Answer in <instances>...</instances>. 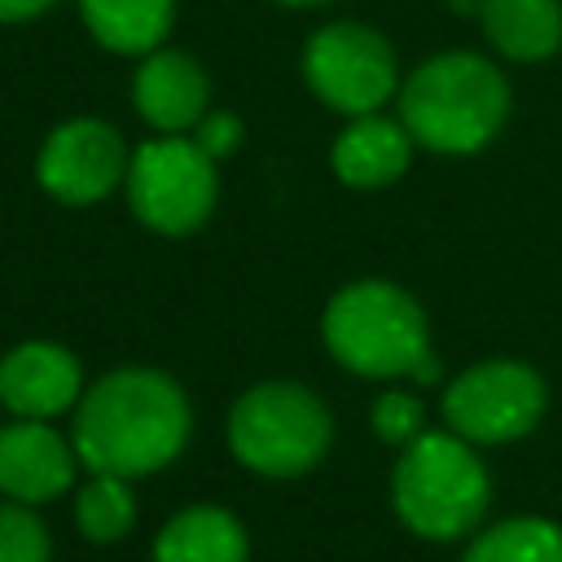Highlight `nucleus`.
I'll return each instance as SVG.
<instances>
[{
  "instance_id": "9d476101",
  "label": "nucleus",
  "mask_w": 562,
  "mask_h": 562,
  "mask_svg": "<svg viewBox=\"0 0 562 562\" xmlns=\"http://www.w3.org/2000/svg\"><path fill=\"white\" fill-rule=\"evenodd\" d=\"M83 395V369L61 342H18L0 360V404L13 417L48 422L66 408H75Z\"/></svg>"
},
{
  "instance_id": "aec40b11",
  "label": "nucleus",
  "mask_w": 562,
  "mask_h": 562,
  "mask_svg": "<svg viewBox=\"0 0 562 562\" xmlns=\"http://www.w3.org/2000/svg\"><path fill=\"white\" fill-rule=\"evenodd\" d=\"M373 430L382 443H395V448H408L422 430H426V413H422V400L408 395V391H382L373 400V413H369Z\"/></svg>"
},
{
  "instance_id": "6ab92c4d",
  "label": "nucleus",
  "mask_w": 562,
  "mask_h": 562,
  "mask_svg": "<svg viewBox=\"0 0 562 562\" xmlns=\"http://www.w3.org/2000/svg\"><path fill=\"white\" fill-rule=\"evenodd\" d=\"M0 562H48V531L18 501L0 505Z\"/></svg>"
},
{
  "instance_id": "423d86ee",
  "label": "nucleus",
  "mask_w": 562,
  "mask_h": 562,
  "mask_svg": "<svg viewBox=\"0 0 562 562\" xmlns=\"http://www.w3.org/2000/svg\"><path fill=\"white\" fill-rule=\"evenodd\" d=\"M123 184H127V202L136 220L162 237H184L202 228L220 198L215 158H206L193 145V136L140 140L132 149Z\"/></svg>"
},
{
  "instance_id": "7ed1b4c3",
  "label": "nucleus",
  "mask_w": 562,
  "mask_h": 562,
  "mask_svg": "<svg viewBox=\"0 0 562 562\" xmlns=\"http://www.w3.org/2000/svg\"><path fill=\"white\" fill-rule=\"evenodd\" d=\"M329 356L360 378H413L435 382L439 360L430 351V325L413 294L382 277L342 285L321 316Z\"/></svg>"
},
{
  "instance_id": "0eeeda50",
  "label": "nucleus",
  "mask_w": 562,
  "mask_h": 562,
  "mask_svg": "<svg viewBox=\"0 0 562 562\" xmlns=\"http://www.w3.org/2000/svg\"><path fill=\"white\" fill-rule=\"evenodd\" d=\"M307 88L338 114H378L400 92V66L382 31L364 22H329L303 44Z\"/></svg>"
},
{
  "instance_id": "f03ea898",
  "label": "nucleus",
  "mask_w": 562,
  "mask_h": 562,
  "mask_svg": "<svg viewBox=\"0 0 562 562\" xmlns=\"http://www.w3.org/2000/svg\"><path fill=\"white\" fill-rule=\"evenodd\" d=\"M413 145L435 154H474L509 119V83L479 53H435L395 92Z\"/></svg>"
},
{
  "instance_id": "20e7f679",
  "label": "nucleus",
  "mask_w": 562,
  "mask_h": 562,
  "mask_svg": "<svg viewBox=\"0 0 562 562\" xmlns=\"http://www.w3.org/2000/svg\"><path fill=\"white\" fill-rule=\"evenodd\" d=\"M492 483L474 443L452 430H422L395 461L391 501L408 531L426 540L465 536L487 509Z\"/></svg>"
},
{
  "instance_id": "5701e85b",
  "label": "nucleus",
  "mask_w": 562,
  "mask_h": 562,
  "mask_svg": "<svg viewBox=\"0 0 562 562\" xmlns=\"http://www.w3.org/2000/svg\"><path fill=\"white\" fill-rule=\"evenodd\" d=\"M277 4H285V9H316V4H329V0H277Z\"/></svg>"
},
{
  "instance_id": "ddd939ff",
  "label": "nucleus",
  "mask_w": 562,
  "mask_h": 562,
  "mask_svg": "<svg viewBox=\"0 0 562 562\" xmlns=\"http://www.w3.org/2000/svg\"><path fill=\"white\" fill-rule=\"evenodd\" d=\"M408 158H413V136L404 132L400 119L386 114L351 119L329 149V167L347 189H382L404 176Z\"/></svg>"
},
{
  "instance_id": "39448f33",
  "label": "nucleus",
  "mask_w": 562,
  "mask_h": 562,
  "mask_svg": "<svg viewBox=\"0 0 562 562\" xmlns=\"http://www.w3.org/2000/svg\"><path fill=\"white\" fill-rule=\"evenodd\" d=\"M334 439L329 408L299 382H259L228 413L233 457L268 479L307 474Z\"/></svg>"
},
{
  "instance_id": "4be33fe9",
  "label": "nucleus",
  "mask_w": 562,
  "mask_h": 562,
  "mask_svg": "<svg viewBox=\"0 0 562 562\" xmlns=\"http://www.w3.org/2000/svg\"><path fill=\"white\" fill-rule=\"evenodd\" d=\"M53 0H0V22H26V18H40Z\"/></svg>"
},
{
  "instance_id": "2eb2a0df",
  "label": "nucleus",
  "mask_w": 562,
  "mask_h": 562,
  "mask_svg": "<svg viewBox=\"0 0 562 562\" xmlns=\"http://www.w3.org/2000/svg\"><path fill=\"white\" fill-rule=\"evenodd\" d=\"M154 562H246V531L220 505H189L158 531Z\"/></svg>"
},
{
  "instance_id": "f8f14e48",
  "label": "nucleus",
  "mask_w": 562,
  "mask_h": 562,
  "mask_svg": "<svg viewBox=\"0 0 562 562\" xmlns=\"http://www.w3.org/2000/svg\"><path fill=\"white\" fill-rule=\"evenodd\" d=\"M79 452L48 422L18 417L0 430V492L18 505H40L75 483Z\"/></svg>"
},
{
  "instance_id": "412c9836",
  "label": "nucleus",
  "mask_w": 562,
  "mask_h": 562,
  "mask_svg": "<svg viewBox=\"0 0 562 562\" xmlns=\"http://www.w3.org/2000/svg\"><path fill=\"white\" fill-rule=\"evenodd\" d=\"M189 136H193V145H198L206 158H215V162H220V158L237 154V145H241L246 127H241V119H237V114H228V110H206Z\"/></svg>"
},
{
  "instance_id": "a211bd4d",
  "label": "nucleus",
  "mask_w": 562,
  "mask_h": 562,
  "mask_svg": "<svg viewBox=\"0 0 562 562\" xmlns=\"http://www.w3.org/2000/svg\"><path fill=\"white\" fill-rule=\"evenodd\" d=\"M136 522V496L119 474H92L75 496V527L92 544H114Z\"/></svg>"
},
{
  "instance_id": "6e6552de",
  "label": "nucleus",
  "mask_w": 562,
  "mask_h": 562,
  "mask_svg": "<svg viewBox=\"0 0 562 562\" xmlns=\"http://www.w3.org/2000/svg\"><path fill=\"white\" fill-rule=\"evenodd\" d=\"M544 417V378L522 360H483L448 382L443 422L465 443L522 439Z\"/></svg>"
},
{
  "instance_id": "f257e3e1",
  "label": "nucleus",
  "mask_w": 562,
  "mask_h": 562,
  "mask_svg": "<svg viewBox=\"0 0 562 562\" xmlns=\"http://www.w3.org/2000/svg\"><path fill=\"white\" fill-rule=\"evenodd\" d=\"M189 400L158 369H114L75 404V452L92 474L140 479L171 465L189 439Z\"/></svg>"
},
{
  "instance_id": "f3484780",
  "label": "nucleus",
  "mask_w": 562,
  "mask_h": 562,
  "mask_svg": "<svg viewBox=\"0 0 562 562\" xmlns=\"http://www.w3.org/2000/svg\"><path fill=\"white\" fill-rule=\"evenodd\" d=\"M461 562H562V527L549 518H505L487 527Z\"/></svg>"
},
{
  "instance_id": "9b49d317",
  "label": "nucleus",
  "mask_w": 562,
  "mask_h": 562,
  "mask_svg": "<svg viewBox=\"0 0 562 562\" xmlns=\"http://www.w3.org/2000/svg\"><path fill=\"white\" fill-rule=\"evenodd\" d=\"M132 105L158 136H189L211 105L206 70L176 48H154L132 75Z\"/></svg>"
},
{
  "instance_id": "1a4fd4ad",
  "label": "nucleus",
  "mask_w": 562,
  "mask_h": 562,
  "mask_svg": "<svg viewBox=\"0 0 562 562\" xmlns=\"http://www.w3.org/2000/svg\"><path fill=\"white\" fill-rule=\"evenodd\" d=\"M132 149L105 119H66L53 127L35 158V180L66 206H92L127 180Z\"/></svg>"
},
{
  "instance_id": "4468645a",
  "label": "nucleus",
  "mask_w": 562,
  "mask_h": 562,
  "mask_svg": "<svg viewBox=\"0 0 562 562\" xmlns=\"http://www.w3.org/2000/svg\"><path fill=\"white\" fill-rule=\"evenodd\" d=\"M487 44L509 61H544L562 48L558 0H479Z\"/></svg>"
},
{
  "instance_id": "dca6fc26",
  "label": "nucleus",
  "mask_w": 562,
  "mask_h": 562,
  "mask_svg": "<svg viewBox=\"0 0 562 562\" xmlns=\"http://www.w3.org/2000/svg\"><path fill=\"white\" fill-rule=\"evenodd\" d=\"M79 13L101 48L145 57L162 48L176 22V0H79Z\"/></svg>"
}]
</instances>
